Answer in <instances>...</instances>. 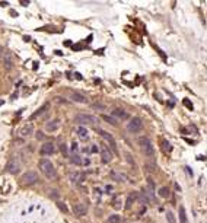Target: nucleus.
Here are the masks:
<instances>
[{"instance_id":"f257e3e1","label":"nucleus","mask_w":207,"mask_h":223,"mask_svg":"<svg viewBox=\"0 0 207 223\" xmlns=\"http://www.w3.org/2000/svg\"><path fill=\"white\" fill-rule=\"evenodd\" d=\"M38 166H39L41 172H42L47 178H50V179L57 178V171H55L54 165L51 163V160H48V159H41L39 163H38Z\"/></svg>"},{"instance_id":"f03ea898","label":"nucleus","mask_w":207,"mask_h":223,"mask_svg":"<svg viewBox=\"0 0 207 223\" xmlns=\"http://www.w3.org/2000/svg\"><path fill=\"white\" fill-rule=\"evenodd\" d=\"M140 146H141V150H143L144 156H147V157L155 156V147L149 138H140Z\"/></svg>"},{"instance_id":"7ed1b4c3","label":"nucleus","mask_w":207,"mask_h":223,"mask_svg":"<svg viewBox=\"0 0 207 223\" xmlns=\"http://www.w3.org/2000/svg\"><path fill=\"white\" fill-rule=\"evenodd\" d=\"M74 122H77V124H95V122H98V117H93L89 114H77V115H74Z\"/></svg>"},{"instance_id":"20e7f679","label":"nucleus","mask_w":207,"mask_h":223,"mask_svg":"<svg viewBox=\"0 0 207 223\" xmlns=\"http://www.w3.org/2000/svg\"><path fill=\"white\" fill-rule=\"evenodd\" d=\"M141 128H143V121H141V118H138V117L131 118L130 122H128V125H127V130L131 131V133H138Z\"/></svg>"},{"instance_id":"39448f33","label":"nucleus","mask_w":207,"mask_h":223,"mask_svg":"<svg viewBox=\"0 0 207 223\" xmlns=\"http://www.w3.org/2000/svg\"><path fill=\"white\" fill-rule=\"evenodd\" d=\"M38 179H39V176H38V173L34 172V171H28L22 175V182L26 184V185H32V184H35Z\"/></svg>"},{"instance_id":"423d86ee","label":"nucleus","mask_w":207,"mask_h":223,"mask_svg":"<svg viewBox=\"0 0 207 223\" xmlns=\"http://www.w3.org/2000/svg\"><path fill=\"white\" fill-rule=\"evenodd\" d=\"M99 134H101V136H102V137L105 138V140H106L108 143H109L111 149H112V150H114L115 153H118V149H117V141H115V138L112 137V136H111L109 133H106L105 130H99Z\"/></svg>"},{"instance_id":"0eeeda50","label":"nucleus","mask_w":207,"mask_h":223,"mask_svg":"<svg viewBox=\"0 0 207 223\" xmlns=\"http://www.w3.org/2000/svg\"><path fill=\"white\" fill-rule=\"evenodd\" d=\"M54 150H55L54 144L48 141V143H44V144L41 146V149H39V153L42 154V156H47V154H52V153H54Z\"/></svg>"},{"instance_id":"6e6552de","label":"nucleus","mask_w":207,"mask_h":223,"mask_svg":"<svg viewBox=\"0 0 207 223\" xmlns=\"http://www.w3.org/2000/svg\"><path fill=\"white\" fill-rule=\"evenodd\" d=\"M87 211L86 206L83 204V203H76L74 206H73V213L76 214V216H79V217H82V216H85Z\"/></svg>"},{"instance_id":"1a4fd4ad","label":"nucleus","mask_w":207,"mask_h":223,"mask_svg":"<svg viewBox=\"0 0 207 223\" xmlns=\"http://www.w3.org/2000/svg\"><path fill=\"white\" fill-rule=\"evenodd\" d=\"M118 118V120H128L130 118V114L128 112H125L124 109H121V108H117V109H112V118Z\"/></svg>"},{"instance_id":"9d476101","label":"nucleus","mask_w":207,"mask_h":223,"mask_svg":"<svg viewBox=\"0 0 207 223\" xmlns=\"http://www.w3.org/2000/svg\"><path fill=\"white\" fill-rule=\"evenodd\" d=\"M101 154H102V160L104 162H111V159H112V153H111V150L108 149V146L106 144H102L101 146Z\"/></svg>"},{"instance_id":"9b49d317","label":"nucleus","mask_w":207,"mask_h":223,"mask_svg":"<svg viewBox=\"0 0 207 223\" xmlns=\"http://www.w3.org/2000/svg\"><path fill=\"white\" fill-rule=\"evenodd\" d=\"M70 99H71V101H74V102H80V103H86L87 102L86 96H83V95H82V93H79V92H71V93H70Z\"/></svg>"},{"instance_id":"f8f14e48","label":"nucleus","mask_w":207,"mask_h":223,"mask_svg":"<svg viewBox=\"0 0 207 223\" xmlns=\"http://www.w3.org/2000/svg\"><path fill=\"white\" fill-rule=\"evenodd\" d=\"M32 131H34V127H32V124H26V125H23L22 128H20V136L22 137H29L31 134H32Z\"/></svg>"},{"instance_id":"ddd939ff","label":"nucleus","mask_w":207,"mask_h":223,"mask_svg":"<svg viewBox=\"0 0 207 223\" xmlns=\"http://www.w3.org/2000/svg\"><path fill=\"white\" fill-rule=\"evenodd\" d=\"M60 127V120H52L51 122H47V125H45V128L48 130V131H54V130H57Z\"/></svg>"},{"instance_id":"4468645a","label":"nucleus","mask_w":207,"mask_h":223,"mask_svg":"<svg viewBox=\"0 0 207 223\" xmlns=\"http://www.w3.org/2000/svg\"><path fill=\"white\" fill-rule=\"evenodd\" d=\"M76 133H77V136L80 138H87V130L85 127H77V128H76Z\"/></svg>"},{"instance_id":"2eb2a0df","label":"nucleus","mask_w":207,"mask_h":223,"mask_svg":"<svg viewBox=\"0 0 207 223\" xmlns=\"http://www.w3.org/2000/svg\"><path fill=\"white\" fill-rule=\"evenodd\" d=\"M179 220H181V223H188V219H187V214H185V208H184V206L179 207Z\"/></svg>"},{"instance_id":"dca6fc26","label":"nucleus","mask_w":207,"mask_h":223,"mask_svg":"<svg viewBox=\"0 0 207 223\" xmlns=\"http://www.w3.org/2000/svg\"><path fill=\"white\" fill-rule=\"evenodd\" d=\"M47 108H48V103H45V105H44L42 108H39V109H38V111H36L35 114H32V115H31V120H35L36 117H39L41 114H44V112L47 111Z\"/></svg>"},{"instance_id":"f3484780","label":"nucleus","mask_w":207,"mask_h":223,"mask_svg":"<svg viewBox=\"0 0 207 223\" xmlns=\"http://www.w3.org/2000/svg\"><path fill=\"white\" fill-rule=\"evenodd\" d=\"M7 171L10 172V173H17V171H19V165H15L13 162H10L9 165H7Z\"/></svg>"},{"instance_id":"a211bd4d","label":"nucleus","mask_w":207,"mask_h":223,"mask_svg":"<svg viewBox=\"0 0 207 223\" xmlns=\"http://www.w3.org/2000/svg\"><path fill=\"white\" fill-rule=\"evenodd\" d=\"M121 222V217L118 214H111L109 219H108V223H120Z\"/></svg>"},{"instance_id":"6ab92c4d","label":"nucleus","mask_w":207,"mask_h":223,"mask_svg":"<svg viewBox=\"0 0 207 223\" xmlns=\"http://www.w3.org/2000/svg\"><path fill=\"white\" fill-rule=\"evenodd\" d=\"M166 220H168V223H176V219H175V214H173L172 211L169 210L168 213H166Z\"/></svg>"},{"instance_id":"aec40b11","label":"nucleus","mask_w":207,"mask_h":223,"mask_svg":"<svg viewBox=\"0 0 207 223\" xmlns=\"http://www.w3.org/2000/svg\"><path fill=\"white\" fill-rule=\"evenodd\" d=\"M159 195H160V197H163V198L169 197V189L166 188V187H162V188H160V191H159Z\"/></svg>"},{"instance_id":"412c9836","label":"nucleus","mask_w":207,"mask_h":223,"mask_svg":"<svg viewBox=\"0 0 207 223\" xmlns=\"http://www.w3.org/2000/svg\"><path fill=\"white\" fill-rule=\"evenodd\" d=\"M102 120H105L106 122H109V124H112V125H117V120L112 118V117H109V115H102Z\"/></svg>"},{"instance_id":"4be33fe9","label":"nucleus","mask_w":207,"mask_h":223,"mask_svg":"<svg viewBox=\"0 0 207 223\" xmlns=\"http://www.w3.org/2000/svg\"><path fill=\"white\" fill-rule=\"evenodd\" d=\"M83 178H85L83 173H74V175H73V181H76V182H82Z\"/></svg>"},{"instance_id":"5701e85b","label":"nucleus","mask_w":207,"mask_h":223,"mask_svg":"<svg viewBox=\"0 0 207 223\" xmlns=\"http://www.w3.org/2000/svg\"><path fill=\"white\" fill-rule=\"evenodd\" d=\"M109 175H111V178H114L115 181H122V178H124V175H120V173H117V172H111Z\"/></svg>"},{"instance_id":"b1692460","label":"nucleus","mask_w":207,"mask_h":223,"mask_svg":"<svg viewBox=\"0 0 207 223\" xmlns=\"http://www.w3.org/2000/svg\"><path fill=\"white\" fill-rule=\"evenodd\" d=\"M71 162L76 163V165H79V163H82V159L79 157V154H73L71 156Z\"/></svg>"},{"instance_id":"393cba45","label":"nucleus","mask_w":207,"mask_h":223,"mask_svg":"<svg viewBox=\"0 0 207 223\" xmlns=\"http://www.w3.org/2000/svg\"><path fill=\"white\" fill-rule=\"evenodd\" d=\"M133 201H134V195H128V198H127V204H125V208H130L131 204H133Z\"/></svg>"},{"instance_id":"a878e982","label":"nucleus","mask_w":207,"mask_h":223,"mask_svg":"<svg viewBox=\"0 0 207 223\" xmlns=\"http://www.w3.org/2000/svg\"><path fill=\"white\" fill-rule=\"evenodd\" d=\"M60 150H61V153L64 154V156H69V152H67V146L63 143L61 146H60Z\"/></svg>"},{"instance_id":"bb28decb","label":"nucleus","mask_w":207,"mask_h":223,"mask_svg":"<svg viewBox=\"0 0 207 223\" xmlns=\"http://www.w3.org/2000/svg\"><path fill=\"white\" fill-rule=\"evenodd\" d=\"M162 143H163V150H165V152H166V150L169 152V150H171V146H169V141H166V140H163Z\"/></svg>"},{"instance_id":"cd10ccee","label":"nucleus","mask_w":207,"mask_h":223,"mask_svg":"<svg viewBox=\"0 0 207 223\" xmlns=\"http://www.w3.org/2000/svg\"><path fill=\"white\" fill-rule=\"evenodd\" d=\"M57 206L60 207V208H61V210H63V211H66V213H67V211H69V210H67V206H66V204H64V203H57Z\"/></svg>"},{"instance_id":"c85d7f7f","label":"nucleus","mask_w":207,"mask_h":223,"mask_svg":"<svg viewBox=\"0 0 207 223\" xmlns=\"http://www.w3.org/2000/svg\"><path fill=\"white\" fill-rule=\"evenodd\" d=\"M182 103H184V105H185L187 108H190V109H192V103H191L190 101H188V99H184V101H182Z\"/></svg>"},{"instance_id":"c756f323","label":"nucleus","mask_w":207,"mask_h":223,"mask_svg":"<svg viewBox=\"0 0 207 223\" xmlns=\"http://www.w3.org/2000/svg\"><path fill=\"white\" fill-rule=\"evenodd\" d=\"M36 138H38V140H39V138H44V134H42L41 131H38V133H36Z\"/></svg>"},{"instance_id":"7c9ffc66","label":"nucleus","mask_w":207,"mask_h":223,"mask_svg":"<svg viewBox=\"0 0 207 223\" xmlns=\"http://www.w3.org/2000/svg\"><path fill=\"white\" fill-rule=\"evenodd\" d=\"M3 54H4V48H3V47H1V45H0V57H1V55H3Z\"/></svg>"}]
</instances>
